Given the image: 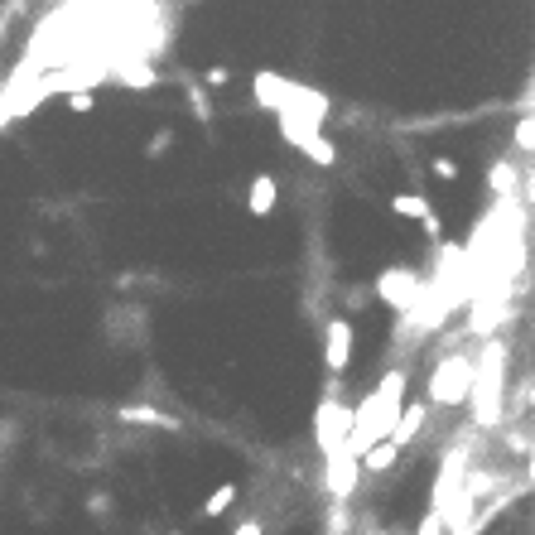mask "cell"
Instances as JSON below:
<instances>
[{
  "label": "cell",
  "mask_w": 535,
  "mask_h": 535,
  "mask_svg": "<svg viewBox=\"0 0 535 535\" xmlns=\"http://www.w3.org/2000/svg\"><path fill=\"white\" fill-rule=\"evenodd\" d=\"M92 107H97V97H92L87 87H73V92H68V111H78V116H87Z\"/></svg>",
  "instance_id": "cell-15"
},
{
  "label": "cell",
  "mask_w": 535,
  "mask_h": 535,
  "mask_svg": "<svg viewBox=\"0 0 535 535\" xmlns=\"http://www.w3.org/2000/svg\"><path fill=\"white\" fill-rule=\"evenodd\" d=\"M357 478H362V458L343 449L338 458H328V497H338V502H348L352 492H357Z\"/></svg>",
  "instance_id": "cell-3"
},
{
  "label": "cell",
  "mask_w": 535,
  "mask_h": 535,
  "mask_svg": "<svg viewBox=\"0 0 535 535\" xmlns=\"http://www.w3.org/2000/svg\"><path fill=\"white\" fill-rule=\"evenodd\" d=\"M188 102H193V116H198V121H208V116H213V102H208V92H198V87H193V92H188Z\"/></svg>",
  "instance_id": "cell-16"
},
{
  "label": "cell",
  "mask_w": 535,
  "mask_h": 535,
  "mask_svg": "<svg viewBox=\"0 0 535 535\" xmlns=\"http://www.w3.org/2000/svg\"><path fill=\"white\" fill-rule=\"evenodd\" d=\"M487 188H492V193H511V188H516V169H511L507 160H497L487 169Z\"/></svg>",
  "instance_id": "cell-11"
},
{
  "label": "cell",
  "mask_w": 535,
  "mask_h": 535,
  "mask_svg": "<svg viewBox=\"0 0 535 535\" xmlns=\"http://www.w3.org/2000/svg\"><path fill=\"white\" fill-rule=\"evenodd\" d=\"M10 5H20V0H10Z\"/></svg>",
  "instance_id": "cell-20"
},
{
  "label": "cell",
  "mask_w": 535,
  "mask_h": 535,
  "mask_svg": "<svg viewBox=\"0 0 535 535\" xmlns=\"http://www.w3.org/2000/svg\"><path fill=\"white\" fill-rule=\"evenodd\" d=\"M352 362V323L348 319H328L323 323V367L333 376H343Z\"/></svg>",
  "instance_id": "cell-2"
},
{
  "label": "cell",
  "mask_w": 535,
  "mask_h": 535,
  "mask_svg": "<svg viewBox=\"0 0 535 535\" xmlns=\"http://www.w3.org/2000/svg\"><path fill=\"white\" fill-rule=\"evenodd\" d=\"M473 391V367L468 357H444L429 372V405H463Z\"/></svg>",
  "instance_id": "cell-1"
},
{
  "label": "cell",
  "mask_w": 535,
  "mask_h": 535,
  "mask_svg": "<svg viewBox=\"0 0 535 535\" xmlns=\"http://www.w3.org/2000/svg\"><path fill=\"white\" fill-rule=\"evenodd\" d=\"M511 145H516L521 155H535V111L516 121V131H511Z\"/></svg>",
  "instance_id": "cell-12"
},
{
  "label": "cell",
  "mask_w": 535,
  "mask_h": 535,
  "mask_svg": "<svg viewBox=\"0 0 535 535\" xmlns=\"http://www.w3.org/2000/svg\"><path fill=\"white\" fill-rule=\"evenodd\" d=\"M401 444H396V439H381V444H376V449H367V454H362V473H391V468H396V463H401Z\"/></svg>",
  "instance_id": "cell-7"
},
{
  "label": "cell",
  "mask_w": 535,
  "mask_h": 535,
  "mask_svg": "<svg viewBox=\"0 0 535 535\" xmlns=\"http://www.w3.org/2000/svg\"><path fill=\"white\" fill-rule=\"evenodd\" d=\"M237 497H241L237 482H217L213 492L203 497V521H217V516H227V511L237 507Z\"/></svg>",
  "instance_id": "cell-8"
},
{
  "label": "cell",
  "mask_w": 535,
  "mask_h": 535,
  "mask_svg": "<svg viewBox=\"0 0 535 535\" xmlns=\"http://www.w3.org/2000/svg\"><path fill=\"white\" fill-rule=\"evenodd\" d=\"M429 174H434L439 184H458V179H463V164H458L454 155H434V160H429Z\"/></svg>",
  "instance_id": "cell-10"
},
{
  "label": "cell",
  "mask_w": 535,
  "mask_h": 535,
  "mask_svg": "<svg viewBox=\"0 0 535 535\" xmlns=\"http://www.w3.org/2000/svg\"><path fill=\"white\" fill-rule=\"evenodd\" d=\"M116 420H121V425H164V429H179V420H174V415H160L155 405H121V410H116Z\"/></svg>",
  "instance_id": "cell-9"
},
{
  "label": "cell",
  "mask_w": 535,
  "mask_h": 535,
  "mask_svg": "<svg viewBox=\"0 0 535 535\" xmlns=\"http://www.w3.org/2000/svg\"><path fill=\"white\" fill-rule=\"evenodd\" d=\"M203 82H208V87H232V68H222V63H213V68L203 73Z\"/></svg>",
  "instance_id": "cell-17"
},
{
  "label": "cell",
  "mask_w": 535,
  "mask_h": 535,
  "mask_svg": "<svg viewBox=\"0 0 535 535\" xmlns=\"http://www.w3.org/2000/svg\"><path fill=\"white\" fill-rule=\"evenodd\" d=\"M87 511H97V516L111 511V497H102V492H97V497H87Z\"/></svg>",
  "instance_id": "cell-18"
},
{
  "label": "cell",
  "mask_w": 535,
  "mask_h": 535,
  "mask_svg": "<svg viewBox=\"0 0 535 535\" xmlns=\"http://www.w3.org/2000/svg\"><path fill=\"white\" fill-rule=\"evenodd\" d=\"M425 425H429V401H410L401 410V420H396V434H391V439L405 449V444H415V439L425 434Z\"/></svg>",
  "instance_id": "cell-6"
},
{
  "label": "cell",
  "mask_w": 535,
  "mask_h": 535,
  "mask_svg": "<svg viewBox=\"0 0 535 535\" xmlns=\"http://www.w3.org/2000/svg\"><path fill=\"white\" fill-rule=\"evenodd\" d=\"M415 535H449V516H444V511H425Z\"/></svg>",
  "instance_id": "cell-14"
},
{
  "label": "cell",
  "mask_w": 535,
  "mask_h": 535,
  "mask_svg": "<svg viewBox=\"0 0 535 535\" xmlns=\"http://www.w3.org/2000/svg\"><path fill=\"white\" fill-rule=\"evenodd\" d=\"M275 203H280V184L270 179V174H256L251 188H246V213L251 217H270L275 213Z\"/></svg>",
  "instance_id": "cell-5"
},
{
  "label": "cell",
  "mask_w": 535,
  "mask_h": 535,
  "mask_svg": "<svg viewBox=\"0 0 535 535\" xmlns=\"http://www.w3.org/2000/svg\"><path fill=\"white\" fill-rule=\"evenodd\" d=\"M261 531H266V526H261V521L251 516V521H241V526H237V531H232V535H261Z\"/></svg>",
  "instance_id": "cell-19"
},
{
  "label": "cell",
  "mask_w": 535,
  "mask_h": 535,
  "mask_svg": "<svg viewBox=\"0 0 535 535\" xmlns=\"http://www.w3.org/2000/svg\"><path fill=\"white\" fill-rule=\"evenodd\" d=\"M169 145H174V131L160 126V131L150 135V145H145V160H164V155H169Z\"/></svg>",
  "instance_id": "cell-13"
},
{
  "label": "cell",
  "mask_w": 535,
  "mask_h": 535,
  "mask_svg": "<svg viewBox=\"0 0 535 535\" xmlns=\"http://www.w3.org/2000/svg\"><path fill=\"white\" fill-rule=\"evenodd\" d=\"M391 208H396L401 217H415L429 237H444V222H439V213H434V203H429L425 193H396V198H391Z\"/></svg>",
  "instance_id": "cell-4"
}]
</instances>
